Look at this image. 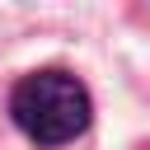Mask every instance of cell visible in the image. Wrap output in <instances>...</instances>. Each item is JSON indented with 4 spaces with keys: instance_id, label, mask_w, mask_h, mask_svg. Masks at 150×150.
<instances>
[{
    "instance_id": "cell-1",
    "label": "cell",
    "mask_w": 150,
    "mask_h": 150,
    "mask_svg": "<svg viewBox=\"0 0 150 150\" xmlns=\"http://www.w3.org/2000/svg\"><path fill=\"white\" fill-rule=\"evenodd\" d=\"M9 117L33 145H70L75 136L89 131L94 98L80 75L47 66V70H28L9 89Z\"/></svg>"
}]
</instances>
